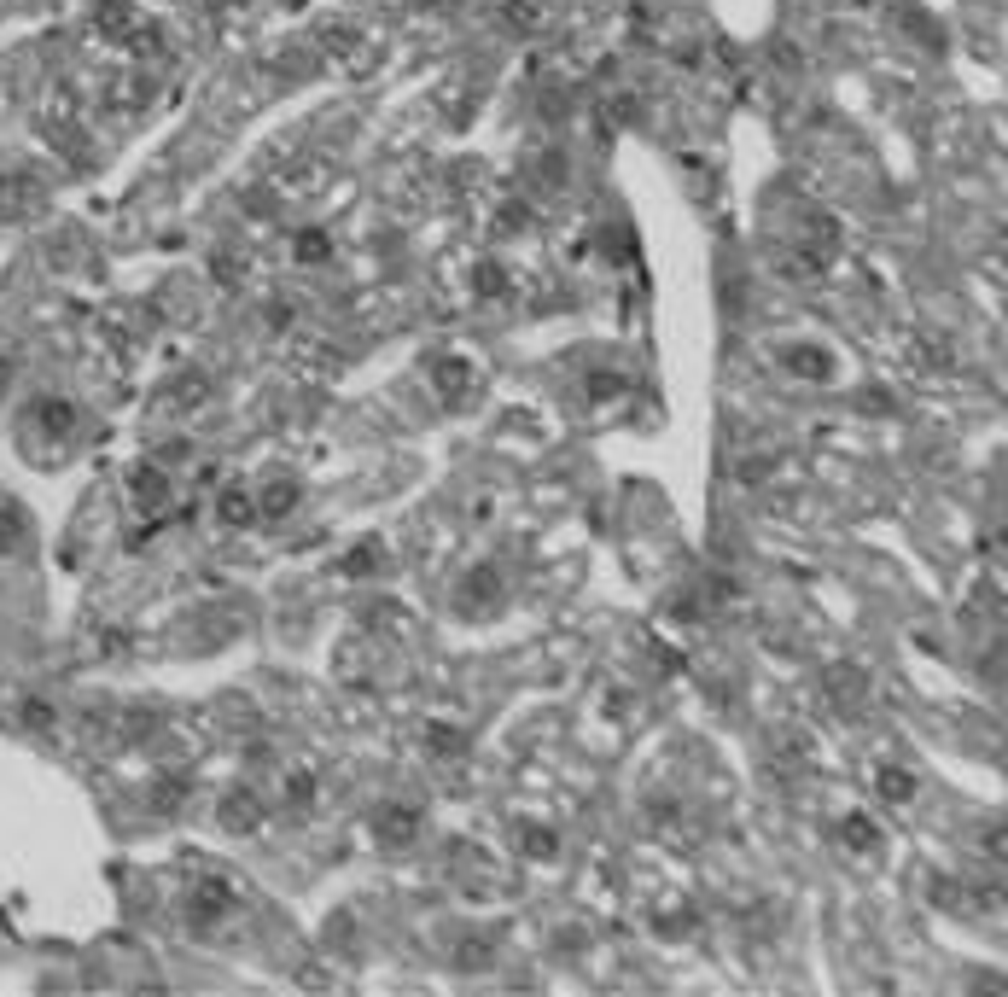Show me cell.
Segmentation results:
<instances>
[{
	"mask_svg": "<svg viewBox=\"0 0 1008 997\" xmlns=\"http://www.w3.org/2000/svg\"><path fill=\"white\" fill-rule=\"evenodd\" d=\"M129 496H135L140 508H164V502H169V479L158 473V467H135V473H129Z\"/></svg>",
	"mask_w": 1008,
	"mask_h": 997,
	"instance_id": "cell-4",
	"label": "cell"
},
{
	"mask_svg": "<svg viewBox=\"0 0 1008 997\" xmlns=\"http://www.w3.org/2000/svg\"><path fill=\"white\" fill-rule=\"evenodd\" d=\"M496 595H502L496 566H478V572H467V584H461V595H455V607H461V613H478V607H490Z\"/></svg>",
	"mask_w": 1008,
	"mask_h": 997,
	"instance_id": "cell-2",
	"label": "cell"
},
{
	"mask_svg": "<svg viewBox=\"0 0 1008 997\" xmlns=\"http://www.w3.org/2000/svg\"><path fill=\"white\" fill-rule=\"evenodd\" d=\"M525 840H531V852H537V858H548V852H554V834H542V828H531Z\"/></svg>",
	"mask_w": 1008,
	"mask_h": 997,
	"instance_id": "cell-13",
	"label": "cell"
},
{
	"mask_svg": "<svg viewBox=\"0 0 1008 997\" xmlns=\"http://www.w3.org/2000/svg\"><path fill=\"white\" fill-rule=\"evenodd\" d=\"M781 362H787L793 374H805V379H828V356H822V350H787Z\"/></svg>",
	"mask_w": 1008,
	"mask_h": 997,
	"instance_id": "cell-8",
	"label": "cell"
},
{
	"mask_svg": "<svg viewBox=\"0 0 1008 997\" xmlns=\"http://www.w3.org/2000/svg\"><path fill=\"white\" fill-rule=\"evenodd\" d=\"M880 793H886V799H909V793H915V782H909L904 770H880Z\"/></svg>",
	"mask_w": 1008,
	"mask_h": 997,
	"instance_id": "cell-10",
	"label": "cell"
},
{
	"mask_svg": "<svg viewBox=\"0 0 1008 997\" xmlns=\"http://www.w3.org/2000/svg\"><path fill=\"white\" fill-rule=\"evenodd\" d=\"M298 257L303 263H321L327 257V234H298Z\"/></svg>",
	"mask_w": 1008,
	"mask_h": 997,
	"instance_id": "cell-11",
	"label": "cell"
},
{
	"mask_svg": "<svg viewBox=\"0 0 1008 997\" xmlns=\"http://www.w3.org/2000/svg\"><path fill=\"white\" fill-rule=\"evenodd\" d=\"M187 910H193V922H216V916L234 910V887H228V881H199V887L187 893Z\"/></svg>",
	"mask_w": 1008,
	"mask_h": 997,
	"instance_id": "cell-1",
	"label": "cell"
},
{
	"mask_svg": "<svg viewBox=\"0 0 1008 997\" xmlns=\"http://www.w3.org/2000/svg\"><path fill=\"white\" fill-rule=\"evenodd\" d=\"M845 834H851V846H874V828L863 823V817H851V823H845Z\"/></svg>",
	"mask_w": 1008,
	"mask_h": 997,
	"instance_id": "cell-12",
	"label": "cell"
},
{
	"mask_svg": "<svg viewBox=\"0 0 1008 997\" xmlns=\"http://www.w3.org/2000/svg\"><path fill=\"white\" fill-rule=\"evenodd\" d=\"M257 823H263V805H257V793H228V799H222V828L251 834Z\"/></svg>",
	"mask_w": 1008,
	"mask_h": 997,
	"instance_id": "cell-3",
	"label": "cell"
},
{
	"mask_svg": "<svg viewBox=\"0 0 1008 997\" xmlns=\"http://www.w3.org/2000/svg\"><path fill=\"white\" fill-rule=\"evenodd\" d=\"M298 508V479H274L269 490H263V514L280 519V514H292Z\"/></svg>",
	"mask_w": 1008,
	"mask_h": 997,
	"instance_id": "cell-7",
	"label": "cell"
},
{
	"mask_svg": "<svg viewBox=\"0 0 1008 997\" xmlns=\"http://www.w3.org/2000/svg\"><path fill=\"white\" fill-rule=\"evenodd\" d=\"M373 828H379V840H414V828H420V817H414L408 805H385V811L373 817Z\"/></svg>",
	"mask_w": 1008,
	"mask_h": 997,
	"instance_id": "cell-5",
	"label": "cell"
},
{
	"mask_svg": "<svg viewBox=\"0 0 1008 997\" xmlns=\"http://www.w3.org/2000/svg\"><path fill=\"white\" fill-rule=\"evenodd\" d=\"M100 30L105 35H135V0H100Z\"/></svg>",
	"mask_w": 1008,
	"mask_h": 997,
	"instance_id": "cell-6",
	"label": "cell"
},
{
	"mask_svg": "<svg viewBox=\"0 0 1008 997\" xmlns=\"http://www.w3.org/2000/svg\"><path fill=\"white\" fill-rule=\"evenodd\" d=\"M251 514H257V502H251L245 490H228V496H222V519H228V525H245Z\"/></svg>",
	"mask_w": 1008,
	"mask_h": 997,
	"instance_id": "cell-9",
	"label": "cell"
}]
</instances>
